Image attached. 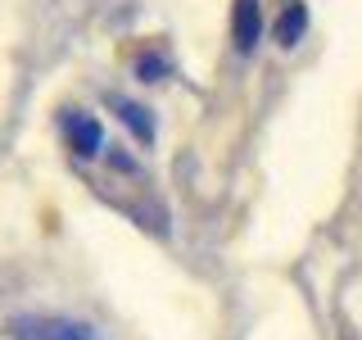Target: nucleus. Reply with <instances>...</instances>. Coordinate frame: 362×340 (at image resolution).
<instances>
[{"instance_id": "obj_1", "label": "nucleus", "mask_w": 362, "mask_h": 340, "mask_svg": "<svg viewBox=\"0 0 362 340\" xmlns=\"http://www.w3.org/2000/svg\"><path fill=\"white\" fill-rule=\"evenodd\" d=\"M9 336L14 340H100L86 322H73V317H54V313H28L9 322Z\"/></svg>"}, {"instance_id": "obj_5", "label": "nucleus", "mask_w": 362, "mask_h": 340, "mask_svg": "<svg viewBox=\"0 0 362 340\" xmlns=\"http://www.w3.org/2000/svg\"><path fill=\"white\" fill-rule=\"evenodd\" d=\"M303 28H308V14H303V5H290L286 14L276 18V41L281 45H294L303 37Z\"/></svg>"}, {"instance_id": "obj_4", "label": "nucleus", "mask_w": 362, "mask_h": 340, "mask_svg": "<svg viewBox=\"0 0 362 340\" xmlns=\"http://www.w3.org/2000/svg\"><path fill=\"white\" fill-rule=\"evenodd\" d=\"M109 105L118 109V118H122V123L132 128V136H136V141H145V145L154 141V118H150V113H145L141 105H132V100H118V96H113Z\"/></svg>"}, {"instance_id": "obj_2", "label": "nucleus", "mask_w": 362, "mask_h": 340, "mask_svg": "<svg viewBox=\"0 0 362 340\" xmlns=\"http://www.w3.org/2000/svg\"><path fill=\"white\" fill-rule=\"evenodd\" d=\"M64 132H68V145H73L82 159H90V154H100V145H105V132H100V123L90 118L86 109H73L64 118Z\"/></svg>"}, {"instance_id": "obj_3", "label": "nucleus", "mask_w": 362, "mask_h": 340, "mask_svg": "<svg viewBox=\"0 0 362 340\" xmlns=\"http://www.w3.org/2000/svg\"><path fill=\"white\" fill-rule=\"evenodd\" d=\"M258 32H263V14H258V0H235V14H231V37L240 50H254Z\"/></svg>"}, {"instance_id": "obj_6", "label": "nucleus", "mask_w": 362, "mask_h": 340, "mask_svg": "<svg viewBox=\"0 0 362 340\" xmlns=\"http://www.w3.org/2000/svg\"><path fill=\"white\" fill-rule=\"evenodd\" d=\"M136 68H141V77H145V82H158V73H168V64L158 60V55H145V60L136 64Z\"/></svg>"}]
</instances>
